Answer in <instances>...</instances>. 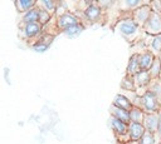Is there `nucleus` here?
<instances>
[{"label":"nucleus","mask_w":161,"mask_h":144,"mask_svg":"<svg viewBox=\"0 0 161 144\" xmlns=\"http://www.w3.org/2000/svg\"><path fill=\"white\" fill-rule=\"evenodd\" d=\"M121 89L125 90V91H136V84H135V79L133 76H130V75H125L121 80Z\"/></svg>","instance_id":"6ab92c4d"},{"label":"nucleus","mask_w":161,"mask_h":144,"mask_svg":"<svg viewBox=\"0 0 161 144\" xmlns=\"http://www.w3.org/2000/svg\"><path fill=\"white\" fill-rule=\"evenodd\" d=\"M30 23H39V8H34L21 16V24H30Z\"/></svg>","instance_id":"dca6fc26"},{"label":"nucleus","mask_w":161,"mask_h":144,"mask_svg":"<svg viewBox=\"0 0 161 144\" xmlns=\"http://www.w3.org/2000/svg\"><path fill=\"white\" fill-rule=\"evenodd\" d=\"M142 125L145 126L146 131L157 134V128H158V114H145Z\"/></svg>","instance_id":"9b49d317"},{"label":"nucleus","mask_w":161,"mask_h":144,"mask_svg":"<svg viewBox=\"0 0 161 144\" xmlns=\"http://www.w3.org/2000/svg\"><path fill=\"white\" fill-rule=\"evenodd\" d=\"M148 73H150V75H151L152 79H158V78H161V61L158 60V58H156V60H155V63L152 64V66L150 68Z\"/></svg>","instance_id":"393cba45"},{"label":"nucleus","mask_w":161,"mask_h":144,"mask_svg":"<svg viewBox=\"0 0 161 144\" xmlns=\"http://www.w3.org/2000/svg\"><path fill=\"white\" fill-rule=\"evenodd\" d=\"M160 104H161V98H160Z\"/></svg>","instance_id":"7c9ffc66"},{"label":"nucleus","mask_w":161,"mask_h":144,"mask_svg":"<svg viewBox=\"0 0 161 144\" xmlns=\"http://www.w3.org/2000/svg\"><path fill=\"white\" fill-rule=\"evenodd\" d=\"M20 31H21V38L28 39V40H38L43 35L44 26H42L39 23H30V24H21Z\"/></svg>","instance_id":"20e7f679"},{"label":"nucleus","mask_w":161,"mask_h":144,"mask_svg":"<svg viewBox=\"0 0 161 144\" xmlns=\"http://www.w3.org/2000/svg\"><path fill=\"white\" fill-rule=\"evenodd\" d=\"M148 90L151 93H153L158 99L161 98V78L158 79H152L150 85H148Z\"/></svg>","instance_id":"b1692460"},{"label":"nucleus","mask_w":161,"mask_h":144,"mask_svg":"<svg viewBox=\"0 0 161 144\" xmlns=\"http://www.w3.org/2000/svg\"><path fill=\"white\" fill-rule=\"evenodd\" d=\"M157 58H158V60H160V61H161V51H160V53H158V55H157Z\"/></svg>","instance_id":"c756f323"},{"label":"nucleus","mask_w":161,"mask_h":144,"mask_svg":"<svg viewBox=\"0 0 161 144\" xmlns=\"http://www.w3.org/2000/svg\"><path fill=\"white\" fill-rule=\"evenodd\" d=\"M140 61H138V54L137 53H133L130 59H128V63H127V66H126V75H130V76H135L138 71H140Z\"/></svg>","instance_id":"f8f14e48"},{"label":"nucleus","mask_w":161,"mask_h":144,"mask_svg":"<svg viewBox=\"0 0 161 144\" xmlns=\"http://www.w3.org/2000/svg\"><path fill=\"white\" fill-rule=\"evenodd\" d=\"M79 23H83L82 19L75 15L74 13H70L68 11L67 14L59 16V18H55V28L58 31H64L65 29L70 28L72 25H75V24H79Z\"/></svg>","instance_id":"0eeeda50"},{"label":"nucleus","mask_w":161,"mask_h":144,"mask_svg":"<svg viewBox=\"0 0 161 144\" xmlns=\"http://www.w3.org/2000/svg\"><path fill=\"white\" fill-rule=\"evenodd\" d=\"M156 138H160L157 134H153V133H150V131H146L142 138L137 141V144H160L161 141H157Z\"/></svg>","instance_id":"5701e85b"},{"label":"nucleus","mask_w":161,"mask_h":144,"mask_svg":"<svg viewBox=\"0 0 161 144\" xmlns=\"http://www.w3.org/2000/svg\"><path fill=\"white\" fill-rule=\"evenodd\" d=\"M153 11H157V13H160V14H161V1H160V5H158V8H157L156 10H153Z\"/></svg>","instance_id":"c85d7f7f"},{"label":"nucleus","mask_w":161,"mask_h":144,"mask_svg":"<svg viewBox=\"0 0 161 144\" xmlns=\"http://www.w3.org/2000/svg\"><path fill=\"white\" fill-rule=\"evenodd\" d=\"M146 49L157 56L158 53L161 51V34L155 35V36H150V43L146 46Z\"/></svg>","instance_id":"f3484780"},{"label":"nucleus","mask_w":161,"mask_h":144,"mask_svg":"<svg viewBox=\"0 0 161 144\" xmlns=\"http://www.w3.org/2000/svg\"><path fill=\"white\" fill-rule=\"evenodd\" d=\"M118 4H119V9L121 10L132 13L138 6H141L142 4H145V1H140V0H125V1H119Z\"/></svg>","instance_id":"a211bd4d"},{"label":"nucleus","mask_w":161,"mask_h":144,"mask_svg":"<svg viewBox=\"0 0 161 144\" xmlns=\"http://www.w3.org/2000/svg\"><path fill=\"white\" fill-rule=\"evenodd\" d=\"M146 133V129L145 126L141 124V123H130L128 124V131H127V136H128V140L132 141V143H137L142 135Z\"/></svg>","instance_id":"1a4fd4ad"},{"label":"nucleus","mask_w":161,"mask_h":144,"mask_svg":"<svg viewBox=\"0 0 161 144\" xmlns=\"http://www.w3.org/2000/svg\"><path fill=\"white\" fill-rule=\"evenodd\" d=\"M14 4H15V8H16L18 13H20V14H25L26 11L36 8V1L35 0H16Z\"/></svg>","instance_id":"2eb2a0df"},{"label":"nucleus","mask_w":161,"mask_h":144,"mask_svg":"<svg viewBox=\"0 0 161 144\" xmlns=\"http://www.w3.org/2000/svg\"><path fill=\"white\" fill-rule=\"evenodd\" d=\"M83 30H84V23H79V24L72 25L70 28L65 29V30H64V31H62V33H63V34H65L68 38H74V36L79 35Z\"/></svg>","instance_id":"4be33fe9"},{"label":"nucleus","mask_w":161,"mask_h":144,"mask_svg":"<svg viewBox=\"0 0 161 144\" xmlns=\"http://www.w3.org/2000/svg\"><path fill=\"white\" fill-rule=\"evenodd\" d=\"M137 54H138L140 69L141 70H145V71H148L150 68L152 66V64L155 63V60H156L157 56L155 54H152L151 51H148V50H142V51H140Z\"/></svg>","instance_id":"9d476101"},{"label":"nucleus","mask_w":161,"mask_h":144,"mask_svg":"<svg viewBox=\"0 0 161 144\" xmlns=\"http://www.w3.org/2000/svg\"><path fill=\"white\" fill-rule=\"evenodd\" d=\"M103 16V9L98 5L97 1H92L83 11H82V21L83 23H98Z\"/></svg>","instance_id":"7ed1b4c3"},{"label":"nucleus","mask_w":161,"mask_h":144,"mask_svg":"<svg viewBox=\"0 0 161 144\" xmlns=\"http://www.w3.org/2000/svg\"><path fill=\"white\" fill-rule=\"evenodd\" d=\"M53 18H54V16H53L50 13H48V11H45L44 9H40V8H39V24H40L42 26L48 25L49 21H50Z\"/></svg>","instance_id":"a878e982"},{"label":"nucleus","mask_w":161,"mask_h":144,"mask_svg":"<svg viewBox=\"0 0 161 144\" xmlns=\"http://www.w3.org/2000/svg\"><path fill=\"white\" fill-rule=\"evenodd\" d=\"M31 46H33V49H34L35 51H40V53H42V51H45V50L49 48V45L45 44L44 41H42L40 39H38L35 43H33Z\"/></svg>","instance_id":"bb28decb"},{"label":"nucleus","mask_w":161,"mask_h":144,"mask_svg":"<svg viewBox=\"0 0 161 144\" xmlns=\"http://www.w3.org/2000/svg\"><path fill=\"white\" fill-rule=\"evenodd\" d=\"M160 144H161V143H160Z\"/></svg>","instance_id":"2f4dec72"},{"label":"nucleus","mask_w":161,"mask_h":144,"mask_svg":"<svg viewBox=\"0 0 161 144\" xmlns=\"http://www.w3.org/2000/svg\"><path fill=\"white\" fill-rule=\"evenodd\" d=\"M57 5H58V1H54V0H42V1H36V6H38V8L44 9L45 11L50 13L52 15H54L55 9H57Z\"/></svg>","instance_id":"aec40b11"},{"label":"nucleus","mask_w":161,"mask_h":144,"mask_svg":"<svg viewBox=\"0 0 161 144\" xmlns=\"http://www.w3.org/2000/svg\"><path fill=\"white\" fill-rule=\"evenodd\" d=\"M108 124L111 126V129L113 130V133L116 134L117 138H122V136H126L127 140H128V136H127V131H128V124L122 121V120H118L113 116H109V120H108ZM130 141V140H128Z\"/></svg>","instance_id":"6e6552de"},{"label":"nucleus","mask_w":161,"mask_h":144,"mask_svg":"<svg viewBox=\"0 0 161 144\" xmlns=\"http://www.w3.org/2000/svg\"><path fill=\"white\" fill-rule=\"evenodd\" d=\"M145 111L138 108V106H133L131 110H130V119L132 123H141L143 121V118H145Z\"/></svg>","instance_id":"412c9836"},{"label":"nucleus","mask_w":161,"mask_h":144,"mask_svg":"<svg viewBox=\"0 0 161 144\" xmlns=\"http://www.w3.org/2000/svg\"><path fill=\"white\" fill-rule=\"evenodd\" d=\"M112 105H114V106H117V108H121V109H125V110H128V111L133 108L132 101L127 98V95H123L122 93L117 94V95L113 98Z\"/></svg>","instance_id":"ddd939ff"},{"label":"nucleus","mask_w":161,"mask_h":144,"mask_svg":"<svg viewBox=\"0 0 161 144\" xmlns=\"http://www.w3.org/2000/svg\"><path fill=\"white\" fill-rule=\"evenodd\" d=\"M116 29L119 33V35L123 39H126L128 43H133L135 40H137L142 30V28L132 19V16L121 18L116 23Z\"/></svg>","instance_id":"f257e3e1"},{"label":"nucleus","mask_w":161,"mask_h":144,"mask_svg":"<svg viewBox=\"0 0 161 144\" xmlns=\"http://www.w3.org/2000/svg\"><path fill=\"white\" fill-rule=\"evenodd\" d=\"M142 31L148 36H155L161 34V14L157 11H152L148 20L142 26Z\"/></svg>","instance_id":"39448f33"},{"label":"nucleus","mask_w":161,"mask_h":144,"mask_svg":"<svg viewBox=\"0 0 161 144\" xmlns=\"http://www.w3.org/2000/svg\"><path fill=\"white\" fill-rule=\"evenodd\" d=\"M152 11H153V9H152L151 3H146V1H145V4H142L141 6H138L136 10H133V11L131 13V16H132V19L142 28V26L145 25V23L148 20V18L151 16Z\"/></svg>","instance_id":"423d86ee"},{"label":"nucleus","mask_w":161,"mask_h":144,"mask_svg":"<svg viewBox=\"0 0 161 144\" xmlns=\"http://www.w3.org/2000/svg\"><path fill=\"white\" fill-rule=\"evenodd\" d=\"M146 114H157L161 110V104H160V99L151 93L150 90H147L140 100V106Z\"/></svg>","instance_id":"f03ea898"},{"label":"nucleus","mask_w":161,"mask_h":144,"mask_svg":"<svg viewBox=\"0 0 161 144\" xmlns=\"http://www.w3.org/2000/svg\"><path fill=\"white\" fill-rule=\"evenodd\" d=\"M158 114V128H157V135L160 136V139H161V110L157 113Z\"/></svg>","instance_id":"cd10ccee"},{"label":"nucleus","mask_w":161,"mask_h":144,"mask_svg":"<svg viewBox=\"0 0 161 144\" xmlns=\"http://www.w3.org/2000/svg\"><path fill=\"white\" fill-rule=\"evenodd\" d=\"M109 116H113L118 120H122L127 124L131 123V119H130V111L128 110H125V109H121V108H117L114 105H111L109 106Z\"/></svg>","instance_id":"4468645a"}]
</instances>
